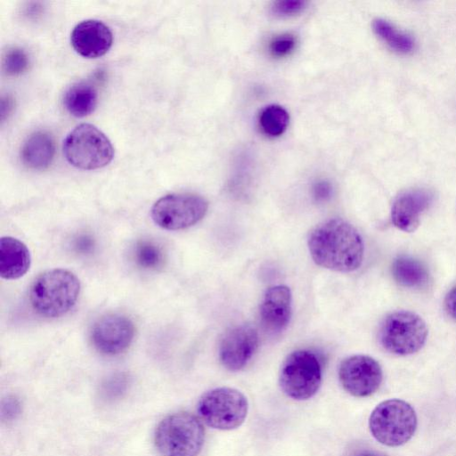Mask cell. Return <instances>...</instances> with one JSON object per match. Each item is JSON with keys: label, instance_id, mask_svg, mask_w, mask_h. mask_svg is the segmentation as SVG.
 I'll return each mask as SVG.
<instances>
[{"label": "cell", "instance_id": "1", "mask_svg": "<svg viewBox=\"0 0 456 456\" xmlns=\"http://www.w3.org/2000/svg\"><path fill=\"white\" fill-rule=\"evenodd\" d=\"M308 248L316 265L338 272H352L359 268L364 253L358 231L338 218L325 221L312 231Z\"/></svg>", "mask_w": 456, "mask_h": 456}, {"label": "cell", "instance_id": "2", "mask_svg": "<svg viewBox=\"0 0 456 456\" xmlns=\"http://www.w3.org/2000/svg\"><path fill=\"white\" fill-rule=\"evenodd\" d=\"M80 292V281L70 271L52 269L39 274L29 290L31 306L45 317H59L76 304Z\"/></svg>", "mask_w": 456, "mask_h": 456}, {"label": "cell", "instance_id": "3", "mask_svg": "<svg viewBox=\"0 0 456 456\" xmlns=\"http://www.w3.org/2000/svg\"><path fill=\"white\" fill-rule=\"evenodd\" d=\"M205 432L193 414L179 411L160 421L155 432V444L163 456H198Z\"/></svg>", "mask_w": 456, "mask_h": 456}, {"label": "cell", "instance_id": "4", "mask_svg": "<svg viewBox=\"0 0 456 456\" xmlns=\"http://www.w3.org/2000/svg\"><path fill=\"white\" fill-rule=\"evenodd\" d=\"M369 427L372 436L387 446L405 444L417 428V417L413 408L400 399H389L380 403L371 412Z\"/></svg>", "mask_w": 456, "mask_h": 456}, {"label": "cell", "instance_id": "5", "mask_svg": "<svg viewBox=\"0 0 456 456\" xmlns=\"http://www.w3.org/2000/svg\"><path fill=\"white\" fill-rule=\"evenodd\" d=\"M63 151L72 166L85 170L105 167L114 155L110 141L91 124L75 127L64 141Z\"/></svg>", "mask_w": 456, "mask_h": 456}, {"label": "cell", "instance_id": "6", "mask_svg": "<svg viewBox=\"0 0 456 456\" xmlns=\"http://www.w3.org/2000/svg\"><path fill=\"white\" fill-rule=\"evenodd\" d=\"M248 410L246 396L231 387H218L203 394L197 405L200 419L208 427L232 430L245 420Z\"/></svg>", "mask_w": 456, "mask_h": 456}, {"label": "cell", "instance_id": "7", "mask_svg": "<svg viewBox=\"0 0 456 456\" xmlns=\"http://www.w3.org/2000/svg\"><path fill=\"white\" fill-rule=\"evenodd\" d=\"M279 383L283 393L295 400L314 396L322 383V365L317 355L308 350H297L283 362Z\"/></svg>", "mask_w": 456, "mask_h": 456}, {"label": "cell", "instance_id": "8", "mask_svg": "<svg viewBox=\"0 0 456 456\" xmlns=\"http://www.w3.org/2000/svg\"><path fill=\"white\" fill-rule=\"evenodd\" d=\"M428 328L418 314L399 311L390 314L381 323L379 338L387 352L408 355L418 352L425 344Z\"/></svg>", "mask_w": 456, "mask_h": 456}, {"label": "cell", "instance_id": "9", "mask_svg": "<svg viewBox=\"0 0 456 456\" xmlns=\"http://www.w3.org/2000/svg\"><path fill=\"white\" fill-rule=\"evenodd\" d=\"M208 208V201L192 193H174L158 200L151 215L159 227L176 231L191 227L200 222Z\"/></svg>", "mask_w": 456, "mask_h": 456}, {"label": "cell", "instance_id": "10", "mask_svg": "<svg viewBox=\"0 0 456 456\" xmlns=\"http://www.w3.org/2000/svg\"><path fill=\"white\" fill-rule=\"evenodd\" d=\"M338 378L347 393L356 397H365L375 393L379 387L382 370L372 357L356 354L341 362Z\"/></svg>", "mask_w": 456, "mask_h": 456}, {"label": "cell", "instance_id": "11", "mask_svg": "<svg viewBox=\"0 0 456 456\" xmlns=\"http://www.w3.org/2000/svg\"><path fill=\"white\" fill-rule=\"evenodd\" d=\"M134 336V326L126 316L112 314L101 317L94 324L91 338L94 347L105 354L125 351Z\"/></svg>", "mask_w": 456, "mask_h": 456}, {"label": "cell", "instance_id": "12", "mask_svg": "<svg viewBox=\"0 0 456 456\" xmlns=\"http://www.w3.org/2000/svg\"><path fill=\"white\" fill-rule=\"evenodd\" d=\"M258 346V335L250 325L243 324L227 330L219 345V358L230 370L242 369Z\"/></svg>", "mask_w": 456, "mask_h": 456}, {"label": "cell", "instance_id": "13", "mask_svg": "<svg viewBox=\"0 0 456 456\" xmlns=\"http://www.w3.org/2000/svg\"><path fill=\"white\" fill-rule=\"evenodd\" d=\"M71 45L75 51L86 58H98L110 48L113 37L110 29L97 20L78 23L71 32Z\"/></svg>", "mask_w": 456, "mask_h": 456}, {"label": "cell", "instance_id": "14", "mask_svg": "<svg viewBox=\"0 0 456 456\" xmlns=\"http://www.w3.org/2000/svg\"><path fill=\"white\" fill-rule=\"evenodd\" d=\"M291 292L285 285L270 287L260 305V321L271 334H279L288 326L291 316Z\"/></svg>", "mask_w": 456, "mask_h": 456}, {"label": "cell", "instance_id": "15", "mask_svg": "<svg viewBox=\"0 0 456 456\" xmlns=\"http://www.w3.org/2000/svg\"><path fill=\"white\" fill-rule=\"evenodd\" d=\"M432 193L425 189H412L401 193L395 200L391 218L398 229L411 232L420 223L422 213L431 204Z\"/></svg>", "mask_w": 456, "mask_h": 456}, {"label": "cell", "instance_id": "16", "mask_svg": "<svg viewBox=\"0 0 456 456\" xmlns=\"http://www.w3.org/2000/svg\"><path fill=\"white\" fill-rule=\"evenodd\" d=\"M31 256L27 246L10 236L0 239V276L14 280L23 276L29 269Z\"/></svg>", "mask_w": 456, "mask_h": 456}, {"label": "cell", "instance_id": "17", "mask_svg": "<svg viewBox=\"0 0 456 456\" xmlns=\"http://www.w3.org/2000/svg\"><path fill=\"white\" fill-rule=\"evenodd\" d=\"M54 152L52 136L45 132L37 131L29 135L23 143L20 158L28 167L40 170L51 165Z\"/></svg>", "mask_w": 456, "mask_h": 456}, {"label": "cell", "instance_id": "18", "mask_svg": "<svg viewBox=\"0 0 456 456\" xmlns=\"http://www.w3.org/2000/svg\"><path fill=\"white\" fill-rule=\"evenodd\" d=\"M97 91L92 85L79 82L65 92L63 103L73 116L82 118L92 113L97 104Z\"/></svg>", "mask_w": 456, "mask_h": 456}, {"label": "cell", "instance_id": "19", "mask_svg": "<svg viewBox=\"0 0 456 456\" xmlns=\"http://www.w3.org/2000/svg\"><path fill=\"white\" fill-rule=\"evenodd\" d=\"M395 280L402 286L419 289L428 281L426 267L418 260L409 256L397 257L392 265Z\"/></svg>", "mask_w": 456, "mask_h": 456}, {"label": "cell", "instance_id": "20", "mask_svg": "<svg viewBox=\"0 0 456 456\" xmlns=\"http://www.w3.org/2000/svg\"><path fill=\"white\" fill-rule=\"evenodd\" d=\"M372 28L375 34L392 50L400 53H408L414 49L412 37L395 28L383 19L373 20Z\"/></svg>", "mask_w": 456, "mask_h": 456}, {"label": "cell", "instance_id": "21", "mask_svg": "<svg viewBox=\"0 0 456 456\" xmlns=\"http://www.w3.org/2000/svg\"><path fill=\"white\" fill-rule=\"evenodd\" d=\"M289 116L281 106L272 104L266 106L260 113L259 124L264 133L276 137L282 134L288 127Z\"/></svg>", "mask_w": 456, "mask_h": 456}, {"label": "cell", "instance_id": "22", "mask_svg": "<svg viewBox=\"0 0 456 456\" xmlns=\"http://www.w3.org/2000/svg\"><path fill=\"white\" fill-rule=\"evenodd\" d=\"M134 253L136 264L144 269H156L163 262L162 251L151 241L137 242Z\"/></svg>", "mask_w": 456, "mask_h": 456}, {"label": "cell", "instance_id": "23", "mask_svg": "<svg viewBox=\"0 0 456 456\" xmlns=\"http://www.w3.org/2000/svg\"><path fill=\"white\" fill-rule=\"evenodd\" d=\"M28 66L26 53L16 46L8 48L3 58V68L9 76H17L23 73Z\"/></svg>", "mask_w": 456, "mask_h": 456}, {"label": "cell", "instance_id": "24", "mask_svg": "<svg viewBox=\"0 0 456 456\" xmlns=\"http://www.w3.org/2000/svg\"><path fill=\"white\" fill-rule=\"evenodd\" d=\"M306 3L300 0H283L274 2L272 12L280 17H288L297 14L303 11Z\"/></svg>", "mask_w": 456, "mask_h": 456}, {"label": "cell", "instance_id": "25", "mask_svg": "<svg viewBox=\"0 0 456 456\" xmlns=\"http://www.w3.org/2000/svg\"><path fill=\"white\" fill-rule=\"evenodd\" d=\"M296 45L295 38L290 35H281L275 37L270 44V52L275 57H283L293 51Z\"/></svg>", "mask_w": 456, "mask_h": 456}, {"label": "cell", "instance_id": "26", "mask_svg": "<svg viewBox=\"0 0 456 456\" xmlns=\"http://www.w3.org/2000/svg\"><path fill=\"white\" fill-rule=\"evenodd\" d=\"M313 193L317 200H325L330 196V184L324 181L319 182L314 186Z\"/></svg>", "mask_w": 456, "mask_h": 456}, {"label": "cell", "instance_id": "27", "mask_svg": "<svg viewBox=\"0 0 456 456\" xmlns=\"http://www.w3.org/2000/svg\"><path fill=\"white\" fill-rule=\"evenodd\" d=\"M444 308L448 315L456 320V287L452 289L446 295Z\"/></svg>", "mask_w": 456, "mask_h": 456}, {"label": "cell", "instance_id": "28", "mask_svg": "<svg viewBox=\"0 0 456 456\" xmlns=\"http://www.w3.org/2000/svg\"><path fill=\"white\" fill-rule=\"evenodd\" d=\"M74 246L77 251L88 253L94 248V240L88 235H81L76 240Z\"/></svg>", "mask_w": 456, "mask_h": 456}, {"label": "cell", "instance_id": "29", "mask_svg": "<svg viewBox=\"0 0 456 456\" xmlns=\"http://www.w3.org/2000/svg\"><path fill=\"white\" fill-rule=\"evenodd\" d=\"M12 409L16 411L19 409V405L15 400H8L6 403L3 405L2 414L7 413V417H12L16 412L12 411Z\"/></svg>", "mask_w": 456, "mask_h": 456}, {"label": "cell", "instance_id": "30", "mask_svg": "<svg viewBox=\"0 0 456 456\" xmlns=\"http://www.w3.org/2000/svg\"><path fill=\"white\" fill-rule=\"evenodd\" d=\"M353 456H385V455L380 454L376 452H373V451H370V450H362V451L355 452Z\"/></svg>", "mask_w": 456, "mask_h": 456}]
</instances>
